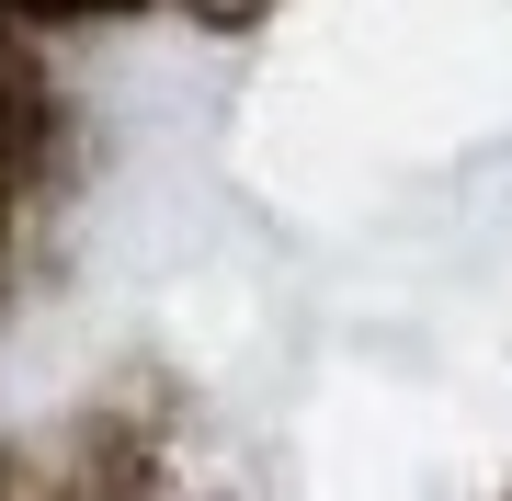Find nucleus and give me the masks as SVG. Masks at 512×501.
<instances>
[]
</instances>
